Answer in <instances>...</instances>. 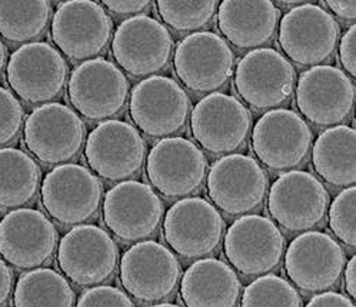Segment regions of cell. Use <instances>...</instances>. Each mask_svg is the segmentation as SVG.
I'll return each instance as SVG.
<instances>
[{
    "mask_svg": "<svg viewBox=\"0 0 356 307\" xmlns=\"http://www.w3.org/2000/svg\"><path fill=\"white\" fill-rule=\"evenodd\" d=\"M102 215L115 238L135 243L158 232L163 219V203L152 186L123 181L105 194Z\"/></svg>",
    "mask_w": 356,
    "mask_h": 307,
    "instance_id": "13",
    "label": "cell"
},
{
    "mask_svg": "<svg viewBox=\"0 0 356 307\" xmlns=\"http://www.w3.org/2000/svg\"><path fill=\"white\" fill-rule=\"evenodd\" d=\"M264 167L248 155L229 153L209 169L207 186L211 200L229 216L246 215L259 209L268 192Z\"/></svg>",
    "mask_w": 356,
    "mask_h": 307,
    "instance_id": "9",
    "label": "cell"
},
{
    "mask_svg": "<svg viewBox=\"0 0 356 307\" xmlns=\"http://www.w3.org/2000/svg\"><path fill=\"white\" fill-rule=\"evenodd\" d=\"M284 254L286 274L300 290L318 293L339 283L345 251L330 235L305 230L291 242Z\"/></svg>",
    "mask_w": 356,
    "mask_h": 307,
    "instance_id": "21",
    "label": "cell"
},
{
    "mask_svg": "<svg viewBox=\"0 0 356 307\" xmlns=\"http://www.w3.org/2000/svg\"><path fill=\"white\" fill-rule=\"evenodd\" d=\"M241 304L245 307H299L302 297L286 279L265 273L245 288Z\"/></svg>",
    "mask_w": 356,
    "mask_h": 307,
    "instance_id": "32",
    "label": "cell"
},
{
    "mask_svg": "<svg viewBox=\"0 0 356 307\" xmlns=\"http://www.w3.org/2000/svg\"><path fill=\"white\" fill-rule=\"evenodd\" d=\"M343 285L350 299H355L356 297V258L355 256H352L348 265L343 267Z\"/></svg>",
    "mask_w": 356,
    "mask_h": 307,
    "instance_id": "41",
    "label": "cell"
},
{
    "mask_svg": "<svg viewBox=\"0 0 356 307\" xmlns=\"http://www.w3.org/2000/svg\"><path fill=\"white\" fill-rule=\"evenodd\" d=\"M225 220L218 209L202 197H182L172 204L163 222V238L181 258L211 256L225 236Z\"/></svg>",
    "mask_w": 356,
    "mask_h": 307,
    "instance_id": "3",
    "label": "cell"
},
{
    "mask_svg": "<svg viewBox=\"0 0 356 307\" xmlns=\"http://www.w3.org/2000/svg\"><path fill=\"white\" fill-rule=\"evenodd\" d=\"M329 227L343 244L356 246V189L345 188L327 208Z\"/></svg>",
    "mask_w": 356,
    "mask_h": 307,
    "instance_id": "33",
    "label": "cell"
},
{
    "mask_svg": "<svg viewBox=\"0 0 356 307\" xmlns=\"http://www.w3.org/2000/svg\"><path fill=\"white\" fill-rule=\"evenodd\" d=\"M327 8L343 20H355L356 0H325Z\"/></svg>",
    "mask_w": 356,
    "mask_h": 307,
    "instance_id": "39",
    "label": "cell"
},
{
    "mask_svg": "<svg viewBox=\"0 0 356 307\" xmlns=\"http://www.w3.org/2000/svg\"><path fill=\"white\" fill-rule=\"evenodd\" d=\"M23 108L17 97L0 86V146L16 139L23 124Z\"/></svg>",
    "mask_w": 356,
    "mask_h": 307,
    "instance_id": "34",
    "label": "cell"
},
{
    "mask_svg": "<svg viewBox=\"0 0 356 307\" xmlns=\"http://www.w3.org/2000/svg\"><path fill=\"white\" fill-rule=\"evenodd\" d=\"M312 165L327 185L353 186L356 182V132L353 127L335 124L322 132L314 144Z\"/></svg>",
    "mask_w": 356,
    "mask_h": 307,
    "instance_id": "27",
    "label": "cell"
},
{
    "mask_svg": "<svg viewBox=\"0 0 356 307\" xmlns=\"http://www.w3.org/2000/svg\"><path fill=\"white\" fill-rule=\"evenodd\" d=\"M162 22L176 32L207 28L216 13L218 0H156Z\"/></svg>",
    "mask_w": 356,
    "mask_h": 307,
    "instance_id": "31",
    "label": "cell"
},
{
    "mask_svg": "<svg viewBox=\"0 0 356 307\" xmlns=\"http://www.w3.org/2000/svg\"><path fill=\"white\" fill-rule=\"evenodd\" d=\"M58 230L36 209H15L0 222V256L17 269L46 265L56 250Z\"/></svg>",
    "mask_w": 356,
    "mask_h": 307,
    "instance_id": "24",
    "label": "cell"
},
{
    "mask_svg": "<svg viewBox=\"0 0 356 307\" xmlns=\"http://www.w3.org/2000/svg\"><path fill=\"white\" fill-rule=\"evenodd\" d=\"M172 50L173 39L165 24L145 15L123 20L112 40L116 63L134 78L162 72L170 60Z\"/></svg>",
    "mask_w": 356,
    "mask_h": 307,
    "instance_id": "18",
    "label": "cell"
},
{
    "mask_svg": "<svg viewBox=\"0 0 356 307\" xmlns=\"http://www.w3.org/2000/svg\"><path fill=\"white\" fill-rule=\"evenodd\" d=\"M40 167L26 151L0 149V209H16L31 203L39 190Z\"/></svg>",
    "mask_w": 356,
    "mask_h": 307,
    "instance_id": "28",
    "label": "cell"
},
{
    "mask_svg": "<svg viewBox=\"0 0 356 307\" xmlns=\"http://www.w3.org/2000/svg\"><path fill=\"white\" fill-rule=\"evenodd\" d=\"M329 193L312 173L289 170L279 176L269 190L268 210L291 233L312 230L323 223Z\"/></svg>",
    "mask_w": 356,
    "mask_h": 307,
    "instance_id": "5",
    "label": "cell"
},
{
    "mask_svg": "<svg viewBox=\"0 0 356 307\" xmlns=\"http://www.w3.org/2000/svg\"><path fill=\"white\" fill-rule=\"evenodd\" d=\"M339 60H341L343 69L350 76H356V28H355V24H352V26L341 38Z\"/></svg>",
    "mask_w": 356,
    "mask_h": 307,
    "instance_id": "36",
    "label": "cell"
},
{
    "mask_svg": "<svg viewBox=\"0 0 356 307\" xmlns=\"http://www.w3.org/2000/svg\"><path fill=\"white\" fill-rule=\"evenodd\" d=\"M279 10L272 0H222L218 28L225 39L238 49L266 44L275 35Z\"/></svg>",
    "mask_w": 356,
    "mask_h": 307,
    "instance_id": "25",
    "label": "cell"
},
{
    "mask_svg": "<svg viewBox=\"0 0 356 307\" xmlns=\"http://www.w3.org/2000/svg\"><path fill=\"white\" fill-rule=\"evenodd\" d=\"M67 94L73 108L86 119L108 120L126 106L129 82L113 62L90 59L72 72Z\"/></svg>",
    "mask_w": 356,
    "mask_h": 307,
    "instance_id": "7",
    "label": "cell"
},
{
    "mask_svg": "<svg viewBox=\"0 0 356 307\" xmlns=\"http://www.w3.org/2000/svg\"><path fill=\"white\" fill-rule=\"evenodd\" d=\"M76 294L65 276L54 269L35 267L23 273L15 288L13 304L17 307L58 306L70 307Z\"/></svg>",
    "mask_w": 356,
    "mask_h": 307,
    "instance_id": "29",
    "label": "cell"
},
{
    "mask_svg": "<svg viewBox=\"0 0 356 307\" xmlns=\"http://www.w3.org/2000/svg\"><path fill=\"white\" fill-rule=\"evenodd\" d=\"M250 140L253 153L264 166L282 172L298 167L308 158L312 131L296 112L272 109L253 126Z\"/></svg>",
    "mask_w": 356,
    "mask_h": 307,
    "instance_id": "12",
    "label": "cell"
},
{
    "mask_svg": "<svg viewBox=\"0 0 356 307\" xmlns=\"http://www.w3.org/2000/svg\"><path fill=\"white\" fill-rule=\"evenodd\" d=\"M13 288V273L3 259H0V306H3L10 294Z\"/></svg>",
    "mask_w": 356,
    "mask_h": 307,
    "instance_id": "40",
    "label": "cell"
},
{
    "mask_svg": "<svg viewBox=\"0 0 356 307\" xmlns=\"http://www.w3.org/2000/svg\"><path fill=\"white\" fill-rule=\"evenodd\" d=\"M85 138L83 120L62 103L36 108L24 123V144L44 165H60L78 156Z\"/></svg>",
    "mask_w": 356,
    "mask_h": 307,
    "instance_id": "10",
    "label": "cell"
},
{
    "mask_svg": "<svg viewBox=\"0 0 356 307\" xmlns=\"http://www.w3.org/2000/svg\"><path fill=\"white\" fill-rule=\"evenodd\" d=\"M112 31L111 16L93 0H67L52 20V39L72 60L90 59L104 52Z\"/></svg>",
    "mask_w": 356,
    "mask_h": 307,
    "instance_id": "23",
    "label": "cell"
},
{
    "mask_svg": "<svg viewBox=\"0 0 356 307\" xmlns=\"http://www.w3.org/2000/svg\"><path fill=\"white\" fill-rule=\"evenodd\" d=\"M208 173L203 151L184 138H165L150 149L146 176L150 185L168 199L188 197L200 190Z\"/></svg>",
    "mask_w": 356,
    "mask_h": 307,
    "instance_id": "11",
    "label": "cell"
},
{
    "mask_svg": "<svg viewBox=\"0 0 356 307\" xmlns=\"http://www.w3.org/2000/svg\"><path fill=\"white\" fill-rule=\"evenodd\" d=\"M85 158L97 176L109 182L126 181L142 170L146 143L132 124L108 119L90 132Z\"/></svg>",
    "mask_w": 356,
    "mask_h": 307,
    "instance_id": "22",
    "label": "cell"
},
{
    "mask_svg": "<svg viewBox=\"0 0 356 307\" xmlns=\"http://www.w3.org/2000/svg\"><path fill=\"white\" fill-rule=\"evenodd\" d=\"M223 238L226 259L248 277L269 273L284 259L285 238L265 216L243 215L231 224Z\"/></svg>",
    "mask_w": 356,
    "mask_h": 307,
    "instance_id": "15",
    "label": "cell"
},
{
    "mask_svg": "<svg viewBox=\"0 0 356 307\" xmlns=\"http://www.w3.org/2000/svg\"><path fill=\"white\" fill-rule=\"evenodd\" d=\"M296 73L292 63L270 47L253 49L238 63L235 88L246 105L257 110L276 109L293 93Z\"/></svg>",
    "mask_w": 356,
    "mask_h": 307,
    "instance_id": "4",
    "label": "cell"
},
{
    "mask_svg": "<svg viewBox=\"0 0 356 307\" xmlns=\"http://www.w3.org/2000/svg\"><path fill=\"white\" fill-rule=\"evenodd\" d=\"M119 250L113 238L99 226L76 224L62 238L58 263L63 274L78 286H95L113 276Z\"/></svg>",
    "mask_w": 356,
    "mask_h": 307,
    "instance_id": "8",
    "label": "cell"
},
{
    "mask_svg": "<svg viewBox=\"0 0 356 307\" xmlns=\"http://www.w3.org/2000/svg\"><path fill=\"white\" fill-rule=\"evenodd\" d=\"M5 63H6V47H5L3 42L0 40V74H2V72H3Z\"/></svg>",
    "mask_w": 356,
    "mask_h": 307,
    "instance_id": "42",
    "label": "cell"
},
{
    "mask_svg": "<svg viewBox=\"0 0 356 307\" xmlns=\"http://www.w3.org/2000/svg\"><path fill=\"white\" fill-rule=\"evenodd\" d=\"M250 112L235 96L211 93L200 99L191 115L195 140L212 155H229L245 146Z\"/></svg>",
    "mask_w": 356,
    "mask_h": 307,
    "instance_id": "17",
    "label": "cell"
},
{
    "mask_svg": "<svg viewBox=\"0 0 356 307\" xmlns=\"http://www.w3.org/2000/svg\"><path fill=\"white\" fill-rule=\"evenodd\" d=\"M308 306L309 307H353L355 303L345 294L322 290L311 297Z\"/></svg>",
    "mask_w": 356,
    "mask_h": 307,
    "instance_id": "38",
    "label": "cell"
},
{
    "mask_svg": "<svg viewBox=\"0 0 356 307\" xmlns=\"http://www.w3.org/2000/svg\"><path fill=\"white\" fill-rule=\"evenodd\" d=\"M49 0H0V36L13 43L40 38L50 20Z\"/></svg>",
    "mask_w": 356,
    "mask_h": 307,
    "instance_id": "30",
    "label": "cell"
},
{
    "mask_svg": "<svg viewBox=\"0 0 356 307\" xmlns=\"http://www.w3.org/2000/svg\"><path fill=\"white\" fill-rule=\"evenodd\" d=\"M129 113L145 135L166 138L185 127L191 115V99L176 81L152 74L134 88Z\"/></svg>",
    "mask_w": 356,
    "mask_h": 307,
    "instance_id": "14",
    "label": "cell"
},
{
    "mask_svg": "<svg viewBox=\"0 0 356 307\" xmlns=\"http://www.w3.org/2000/svg\"><path fill=\"white\" fill-rule=\"evenodd\" d=\"M173 67L177 79L189 90L212 93L232 78L235 55L222 36L195 32L177 44Z\"/></svg>",
    "mask_w": 356,
    "mask_h": 307,
    "instance_id": "16",
    "label": "cell"
},
{
    "mask_svg": "<svg viewBox=\"0 0 356 307\" xmlns=\"http://www.w3.org/2000/svg\"><path fill=\"white\" fill-rule=\"evenodd\" d=\"M341 36L335 17L316 5H298L279 24L277 42L296 65L316 66L334 56Z\"/></svg>",
    "mask_w": 356,
    "mask_h": 307,
    "instance_id": "6",
    "label": "cell"
},
{
    "mask_svg": "<svg viewBox=\"0 0 356 307\" xmlns=\"http://www.w3.org/2000/svg\"><path fill=\"white\" fill-rule=\"evenodd\" d=\"M182 301L189 307H232L241 296L236 272L218 259H199L179 281Z\"/></svg>",
    "mask_w": 356,
    "mask_h": 307,
    "instance_id": "26",
    "label": "cell"
},
{
    "mask_svg": "<svg viewBox=\"0 0 356 307\" xmlns=\"http://www.w3.org/2000/svg\"><path fill=\"white\" fill-rule=\"evenodd\" d=\"M181 263L175 253L155 240L138 242L120 260V281L134 299L158 304L179 288Z\"/></svg>",
    "mask_w": 356,
    "mask_h": 307,
    "instance_id": "1",
    "label": "cell"
},
{
    "mask_svg": "<svg viewBox=\"0 0 356 307\" xmlns=\"http://www.w3.org/2000/svg\"><path fill=\"white\" fill-rule=\"evenodd\" d=\"M100 2L118 16H129L145 12L154 0H100Z\"/></svg>",
    "mask_w": 356,
    "mask_h": 307,
    "instance_id": "37",
    "label": "cell"
},
{
    "mask_svg": "<svg viewBox=\"0 0 356 307\" xmlns=\"http://www.w3.org/2000/svg\"><path fill=\"white\" fill-rule=\"evenodd\" d=\"M40 196L50 217L63 226H76L97 215L104 188L88 167L66 163L46 174Z\"/></svg>",
    "mask_w": 356,
    "mask_h": 307,
    "instance_id": "2",
    "label": "cell"
},
{
    "mask_svg": "<svg viewBox=\"0 0 356 307\" xmlns=\"http://www.w3.org/2000/svg\"><path fill=\"white\" fill-rule=\"evenodd\" d=\"M81 307H131L132 299L112 286H96L85 290L76 303Z\"/></svg>",
    "mask_w": 356,
    "mask_h": 307,
    "instance_id": "35",
    "label": "cell"
},
{
    "mask_svg": "<svg viewBox=\"0 0 356 307\" xmlns=\"http://www.w3.org/2000/svg\"><path fill=\"white\" fill-rule=\"evenodd\" d=\"M6 73L12 90L22 100L38 105L60 96L67 81V65L54 46L32 42L12 53Z\"/></svg>",
    "mask_w": 356,
    "mask_h": 307,
    "instance_id": "19",
    "label": "cell"
},
{
    "mask_svg": "<svg viewBox=\"0 0 356 307\" xmlns=\"http://www.w3.org/2000/svg\"><path fill=\"white\" fill-rule=\"evenodd\" d=\"M275 2L281 3L284 6H298V5H303L305 2H308V0H275Z\"/></svg>",
    "mask_w": 356,
    "mask_h": 307,
    "instance_id": "43",
    "label": "cell"
},
{
    "mask_svg": "<svg viewBox=\"0 0 356 307\" xmlns=\"http://www.w3.org/2000/svg\"><path fill=\"white\" fill-rule=\"evenodd\" d=\"M295 101L300 115L319 127L345 122L355 105V85L338 67L316 65L296 83Z\"/></svg>",
    "mask_w": 356,
    "mask_h": 307,
    "instance_id": "20",
    "label": "cell"
}]
</instances>
